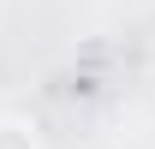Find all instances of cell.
<instances>
[{"instance_id": "obj_1", "label": "cell", "mask_w": 155, "mask_h": 149, "mask_svg": "<svg viewBox=\"0 0 155 149\" xmlns=\"http://www.w3.org/2000/svg\"><path fill=\"white\" fill-rule=\"evenodd\" d=\"M0 149H36V131L24 119H0Z\"/></svg>"}]
</instances>
